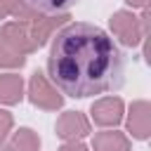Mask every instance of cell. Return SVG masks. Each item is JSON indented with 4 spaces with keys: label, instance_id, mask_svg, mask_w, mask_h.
<instances>
[{
    "label": "cell",
    "instance_id": "obj_14",
    "mask_svg": "<svg viewBox=\"0 0 151 151\" xmlns=\"http://www.w3.org/2000/svg\"><path fill=\"white\" fill-rule=\"evenodd\" d=\"M14 17L17 21H24L31 17V9L26 7L24 0H0V19Z\"/></svg>",
    "mask_w": 151,
    "mask_h": 151
},
{
    "label": "cell",
    "instance_id": "obj_4",
    "mask_svg": "<svg viewBox=\"0 0 151 151\" xmlns=\"http://www.w3.org/2000/svg\"><path fill=\"white\" fill-rule=\"evenodd\" d=\"M68 19H71L68 12H64V14H35V12H31V17L24 19V24H26L35 47H42L59 28H64L68 24Z\"/></svg>",
    "mask_w": 151,
    "mask_h": 151
},
{
    "label": "cell",
    "instance_id": "obj_17",
    "mask_svg": "<svg viewBox=\"0 0 151 151\" xmlns=\"http://www.w3.org/2000/svg\"><path fill=\"white\" fill-rule=\"evenodd\" d=\"M125 2H127L130 7H139V9H146L151 0H125Z\"/></svg>",
    "mask_w": 151,
    "mask_h": 151
},
{
    "label": "cell",
    "instance_id": "obj_6",
    "mask_svg": "<svg viewBox=\"0 0 151 151\" xmlns=\"http://www.w3.org/2000/svg\"><path fill=\"white\" fill-rule=\"evenodd\" d=\"M54 130H57V137H61L64 142H80L83 137L90 134L92 127H90V120H87L85 113H80V111H66V113H61L57 118Z\"/></svg>",
    "mask_w": 151,
    "mask_h": 151
},
{
    "label": "cell",
    "instance_id": "obj_16",
    "mask_svg": "<svg viewBox=\"0 0 151 151\" xmlns=\"http://www.w3.org/2000/svg\"><path fill=\"white\" fill-rule=\"evenodd\" d=\"M57 151H90V149H87L83 142H64Z\"/></svg>",
    "mask_w": 151,
    "mask_h": 151
},
{
    "label": "cell",
    "instance_id": "obj_15",
    "mask_svg": "<svg viewBox=\"0 0 151 151\" xmlns=\"http://www.w3.org/2000/svg\"><path fill=\"white\" fill-rule=\"evenodd\" d=\"M12 125H14V118H12V113L9 111H5V109H0V144L7 139V134L12 132Z\"/></svg>",
    "mask_w": 151,
    "mask_h": 151
},
{
    "label": "cell",
    "instance_id": "obj_9",
    "mask_svg": "<svg viewBox=\"0 0 151 151\" xmlns=\"http://www.w3.org/2000/svg\"><path fill=\"white\" fill-rule=\"evenodd\" d=\"M92 151H130V137L116 130L97 132L92 137Z\"/></svg>",
    "mask_w": 151,
    "mask_h": 151
},
{
    "label": "cell",
    "instance_id": "obj_2",
    "mask_svg": "<svg viewBox=\"0 0 151 151\" xmlns=\"http://www.w3.org/2000/svg\"><path fill=\"white\" fill-rule=\"evenodd\" d=\"M111 33L127 47H137L139 42H146L151 38V12L149 7L142 12V17L127 12V9H118L111 14L109 19Z\"/></svg>",
    "mask_w": 151,
    "mask_h": 151
},
{
    "label": "cell",
    "instance_id": "obj_11",
    "mask_svg": "<svg viewBox=\"0 0 151 151\" xmlns=\"http://www.w3.org/2000/svg\"><path fill=\"white\" fill-rule=\"evenodd\" d=\"M24 2L35 14H64L78 0H24Z\"/></svg>",
    "mask_w": 151,
    "mask_h": 151
},
{
    "label": "cell",
    "instance_id": "obj_7",
    "mask_svg": "<svg viewBox=\"0 0 151 151\" xmlns=\"http://www.w3.org/2000/svg\"><path fill=\"white\" fill-rule=\"evenodd\" d=\"M125 125H127V132L134 139H142V142L149 139V134H151V104L146 99L132 101L127 118H125Z\"/></svg>",
    "mask_w": 151,
    "mask_h": 151
},
{
    "label": "cell",
    "instance_id": "obj_8",
    "mask_svg": "<svg viewBox=\"0 0 151 151\" xmlns=\"http://www.w3.org/2000/svg\"><path fill=\"white\" fill-rule=\"evenodd\" d=\"M0 38L5 40V42H9L17 52H21V54H33L38 47H35V42L31 40V33H28V28H26V24L24 21H5L2 24V28H0Z\"/></svg>",
    "mask_w": 151,
    "mask_h": 151
},
{
    "label": "cell",
    "instance_id": "obj_18",
    "mask_svg": "<svg viewBox=\"0 0 151 151\" xmlns=\"http://www.w3.org/2000/svg\"><path fill=\"white\" fill-rule=\"evenodd\" d=\"M0 151H12L9 146H5V144H0Z\"/></svg>",
    "mask_w": 151,
    "mask_h": 151
},
{
    "label": "cell",
    "instance_id": "obj_13",
    "mask_svg": "<svg viewBox=\"0 0 151 151\" xmlns=\"http://www.w3.org/2000/svg\"><path fill=\"white\" fill-rule=\"evenodd\" d=\"M26 64V54L17 52L9 42H5L0 38V66L2 68H21Z\"/></svg>",
    "mask_w": 151,
    "mask_h": 151
},
{
    "label": "cell",
    "instance_id": "obj_3",
    "mask_svg": "<svg viewBox=\"0 0 151 151\" xmlns=\"http://www.w3.org/2000/svg\"><path fill=\"white\" fill-rule=\"evenodd\" d=\"M28 99L33 106L45 109V111H57L64 106V97L61 92L47 80V76L42 71H35L28 80Z\"/></svg>",
    "mask_w": 151,
    "mask_h": 151
},
{
    "label": "cell",
    "instance_id": "obj_10",
    "mask_svg": "<svg viewBox=\"0 0 151 151\" xmlns=\"http://www.w3.org/2000/svg\"><path fill=\"white\" fill-rule=\"evenodd\" d=\"M24 99V78L17 73H2L0 76V104L14 106Z\"/></svg>",
    "mask_w": 151,
    "mask_h": 151
},
{
    "label": "cell",
    "instance_id": "obj_12",
    "mask_svg": "<svg viewBox=\"0 0 151 151\" xmlns=\"http://www.w3.org/2000/svg\"><path fill=\"white\" fill-rule=\"evenodd\" d=\"M9 149H12V151H38V149H40V137H38V132H33L31 127H19V130L12 134Z\"/></svg>",
    "mask_w": 151,
    "mask_h": 151
},
{
    "label": "cell",
    "instance_id": "obj_1",
    "mask_svg": "<svg viewBox=\"0 0 151 151\" xmlns=\"http://www.w3.org/2000/svg\"><path fill=\"white\" fill-rule=\"evenodd\" d=\"M125 66L127 61L118 42L87 21H68L59 28L47 57L50 83L73 99L120 90Z\"/></svg>",
    "mask_w": 151,
    "mask_h": 151
},
{
    "label": "cell",
    "instance_id": "obj_5",
    "mask_svg": "<svg viewBox=\"0 0 151 151\" xmlns=\"http://www.w3.org/2000/svg\"><path fill=\"white\" fill-rule=\"evenodd\" d=\"M90 113H92L94 125H99V127H116V125H120V120L125 116V104H123L120 97H101V99H97L92 104Z\"/></svg>",
    "mask_w": 151,
    "mask_h": 151
}]
</instances>
